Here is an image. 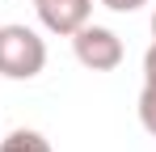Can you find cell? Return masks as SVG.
Masks as SVG:
<instances>
[{
    "instance_id": "obj_3",
    "label": "cell",
    "mask_w": 156,
    "mask_h": 152,
    "mask_svg": "<svg viewBox=\"0 0 156 152\" xmlns=\"http://www.w3.org/2000/svg\"><path fill=\"white\" fill-rule=\"evenodd\" d=\"M93 17V0H38V21L59 38H72Z\"/></svg>"
},
{
    "instance_id": "obj_7",
    "label": "cell",
    "mask_w": 156,
    "mask_h": 152,
    "mask_svg": "<svg viewBox=\"0 0 156 152\" xmlns=\"http://www.w3.org/2000/svg\"><path fill=\"white\" fill-rule=\"evenodd\" d=\"M152 38H156V13H152Z\"/></svg>"
},
{
    "instance_id": "obj_8",
    "label": "cell",
    "mask_w": 156,
    "mask_h": 152,
    "mask_svg": "<svg viewBox=\"0 0 156 152\" xmlns=\"http://www.w3.org/2000/svg\"><path fill=\"white\" fill-rule=\"evenodd\" d=\"M34 4H38V0H34Z\"/></svg>"
},
{
    "instance_id": "obj_2",
    "label": "cell",
    "mask_w": 156,
    "mask_h": 152,
    "mask_svg": "<svg viewBox=\"0 0 156 152\" xmlns=\"http://www.w3.org/2000/svg\"><path fill=\"white\" fill-rule=\"evenodd\" d=\"M72 51H76V59L89 68V72H114L118 63H122V38L114 34V30H105V25H93L84 21L72 34Z\"/></svg>"
},
{
    "instance_id": "obj_6",
    "label": "cell",
    "mask_w": 156,
    "mask_h": 152,
    "mask_svg": "<svg viewBox=\"0 0 156 152\" xmlns=\"http://www.w3.org/2000/svg\"><path fill=\"white\" fill-rule=\"evenodd\" d=\"M105 9H114V13H135V9H144L148 0H101Z\"/></svg>"
},
{
    "instance_id": "obj_5",
    "label": "cell",
    "mask_w": 156,
    "mask_h": 152,
    "mask_svg": "<svg viewBox=\"0 0 156 152\" xmlns=\"http://www.w3.org/2000/svg\"><path fill=\"white\" fill-rule=\"evenodd\" d=\"M0 152H51V144H47V135H42V131L17 127V131H9V135L0 139Z\"/></svg>"
},
{
    "instance_id": "obj_1",
    "label": "cell",
    "mask_w": 156,
    "mask_h": 152,
    "mask_svg": "<svg viewBox=\"0 0 156 152\" xmlns=\"http://www.w3.org/2000/svg\"><path fill=\"white\" fill-rule=\"evenodd\" d=\"M47 68V42L30 25H0V76L4 80H34Z\"/></svg>"
},
{
    "instance_id": "obj_4",
    "label": "cell",
    "mask_w": 156,
    "mask_h": 152,
    "mask_svg": "<svg viewBox=\"0 0 156 152\" xmlns=\"http://www.w3.org/2000/svg\"><path fill=\"white\" fill-rule=\"evenodd\" d=\"M139 123L156 139V38L144 55V89H139Z\"/></svg>"
}]
</instances>
